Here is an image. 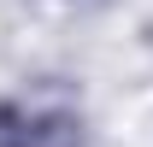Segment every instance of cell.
I'll use <instances>...</instances> for the list:
<instances>
[{"mask_svg": "<svg viewBox=\"0 0 153 147\" xmlns=\"http://www.w3.org/2000/svg\"><path fill=\"white\" fill-rule=\"evenodd\" d=\"M0 147H30V129L18 112H0Z\"/></svg>", "mask_w": 153, "mask_h": 147, "instance_id": "1", "label": "cell"}]
</instances>
